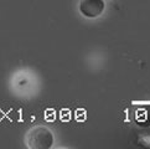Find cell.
<instances>
[{
  "mask_svg": "<svg viewBox=\"0 0 150 149\" xmlns=\"http://www.w3.org/2000/svg\"><path fill=\"white\" fill-rule=\"evenodd\" d=\"M26 144L33 149H49L53 144V134L47 127L36 126L26 134Z\"/></svg>",
  "mask_w": 150,
  "mask_h": 149,
  "instance_id": "1",
  "label": "cell"
},
{
  "mask_svg": "<svg viewBox=\"0 0 150 149\" xmlns=\"http://www.w3.org/2000/svg\"><path fill=\"white\" fill-rule=\"evenodd\" d=\"M104 0H81L78 4V10L84 18L96 19L104 11Z\"/></svg>",
  "mask_w": 150,
  "mask_h": 149,
  "instance_id": "2",
  "label": "cell"
}]
</instances>
